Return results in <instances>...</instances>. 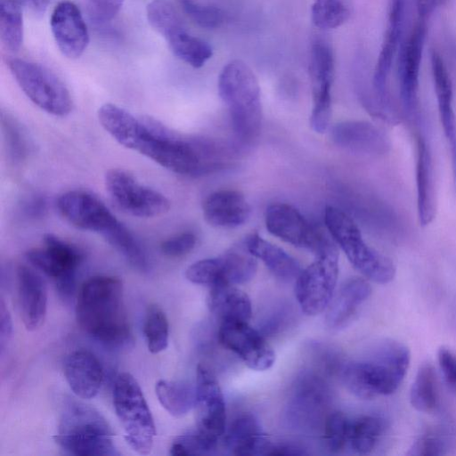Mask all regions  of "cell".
Masks as SVG:
<instances>
[{
    "label": "cell",
    "mask_w": 456,
    "mask_h": 456,
    "mask_svg": "<svg viewBox=\"0 0 456 456\" xmlns=\"http://www.w3.org/2000/svg\"><path fill=\"white\" fill-rule=\"evenodd\" d=\"M102 126L120 145L151 159L174 173L199 176L219 169L211 146L172 130L151 116L136 117L112 103L98 110Z\"/></svg>",
    "instance_id": "1"
},
{
    "label": "cell",
    "mask_w": 456,
    "mask_h": 456,
    "mask_svg": "<svg viewBox=\"0 0 456 456\" xmlns=\"http://www.w3.org/2000/svg\"><path fill=\"white\" fill-rule=\"evenodd\" d=\"M76 318L86 334L106 346H121L131 340L123 285L117 277L101 275L86 281L77 294Z\"/></svg>",
    "instance_id": "2"
},
{
    "label": "cell",
    "mask_w": 456,
    "mask_h": 456,
    "mask_svg": "<svg viewBox=\"0 0 456 456\" xmlns=\"http://www.w3.org/2000/svg\"><path fill=\"white\" fill-rule=\"evenodd\" d=\"M410 360V350L404 344L385 338L364 359L346 364L342 369V381L348 391L361 399L388 395L402 384Z\"/></svg>",
    "instance_id": "3"
},
{
    "label": "cell",
    "mask_w": 456,
    "mask_h": 456,
    "mask_svg": "<svg viewBox=\"0 0 456 456\" xmlns=\"http://www.w3.org/2000/svg\"><path fill=\"white\" fill-rule=\"evenodd\" d=\"M218 92L228 107L236 136L243 142L256 138L262 125V104L252 69L240 60L231 61L219 75Z\"/></svg>",
    "instance_id": "4"
},
{
    "label": "cell",
    "mask_w": 456,
    "mask_h": 456,
    "mask_svg": "<svg viewBox=\"0 0 456 456\" xmlns=\"http://www.w3.org/2000/svg\"><path fill=\"white\" fill-rule=\"evenodd\" d=\"M55 440L66 453L71 455L119 454L106 419L94 408L81 402L71 400L66 403Z\"/></svg>",
    "instance_id": "5"
},
{
    "label": "cell",
    "mask_w": 456,
    "mask_h": 456,
    "mask_svg": "<svg viewBox=\"0 0 456 456\" xmlns=\"http://www.w3.org/2000/svg\"><path fill=\"white\" fill-rule=\"evenodd\" d=\"M325 225L353 266L365 278L379 284L393 281L396 269L393 261L369 246L354 220L342 210L327 207Z\"/></svg>",
    "instance_id": "6"
},
{
    "label": "cell",
    "mask_w": 456,
    "mask_h": 456,
    "mask_svg": "<svg viewBox=\"0 0 456 456\" xmlns=\"http://www.w3.org/2000/svg\"><path fill=\"white\" fill-rule=\"evenodd\" d=\"M113 405L130 447L139 454L151 452L156 428L136 379L127 372L119 373L113 387Z\"/></svg>",
    "instance_id": "7"
},
{
    "label": "cell",
    "mask_w": 456,
    "mask_h": 456,
    "mask_svg": "<svg viewBox=\"0 0 456 456\" xmlns=\"http://www.w3.org/2000/svg\"><path fill=\"white\" fill-rule=\"evenodd\" d=\"M8 68L27 97L44 111L58 117L69 115L73 108L70 93L51 70L38 63L9 58Z\"/></svg>",
    "instance_id": "8"
},
{
    "label": "cell",
    "mask_w": 456,
    "mask_h": 456,
    "mask_svg": "<svg viewBox=\"0 0 456 456\" xmlns=\"http://www.w3.org/2000/svg\"><path fill=\"white\" fill-rule=\"evenodd\" d=\"M149 23L167 41L172 53L193 68L202 67L213 54L211 46L188 32L174 6L167 0H151L146 7Z\"/></svg>",
    "instance_id": "9"
},
{
    "label": "cell",
    "mask_w": 456,
    "mask_h": 456,
    "mask_svg": "<svg viewBox=\"0 0 456 456\" xmlns=\"http://www.w3.org/2000/svg\"><path fill=\"white\" fill-rule=\"evenodd\" d=\"M316 260L297 277L295 294L302 311L316 315L331 301L338 274V252L331 241L316 254Z\"/></svg>",
    "instance_id": "10"
},
{
    "label": "cell",
    "mask_w": 456,
    "mask_h": 456,
    "mask_svg": "<svg viewBox=\"0 0 456 456\" xmlns=\"http://www.w3.org/2000/svg\"><path fill=\"white\" fill-rule=\"evenodd\" d=\"M106 191L122 212L136 217H154L167 213L168 199L161 192L140 183L122 168L109 169L104 175Z\"/></svg>",
    "instance_id": "11"
},
{
    "label": "cell",
    "mask_w": 456,
    "mask_h": 456,
    "mask_svg": "<svg viewBox=\"0 0 456 456\" xmlns=\"http://www.w3.org/2000/svg\"><path fill=\"white\" fill-rule=\"evenodd\" d=\"M44 246L26 253L28 262L52 278L59 295L69 298L75 290L76 271L83 260L79 248L53 233H45Z\"/></svg>",
    "instance_id": "12"
},
{
    "label": "cell",
    "mask_w": 456,
    "mask_h": 456,
    "mask_svg": "<svg viewBox=\"0 0 456 456\" xmlns=\"http://www.w3.org/2000/svg\"><path fill=\"white\" fill-rule=\"evenodd\" d=\"M334 64L330 46L325 41L316 39L311 47L309 73L313 93L310 124L317 133H323L330 119Z\"/></svg>",
    "instance_id": "13"
},
{
    "label": "cell",
    "mask_w": 456,
    "mask_h": 456,
    "mask_svg": "<svg viewBox=\"0 0 456 456\" xmlns=\"http://www.w3.org/2000/svg\"><path fill=\"white\" fill-rule=\"evenodd\" d=\"M195 390L197 431L218 441L225 430L224 399L215 375L202 364L197 367Z\"/></svg>",
    "instance_id": "14"
},
{
    "label": "cell",
    "mask_w": 456,
    "mask_h": 456,
    "mask_svg": "<svg viewBox=\"0 0 456 456\" xmlns=\"http://www.w3.org/2000/svg\"><path fill=\"white\" fill-rule=\"evenodd\" d=\"M218 339L252 370H265L274 363V351L248 322H222L218 330Z\"/></svg>",
    "instance_id": "15"
},
{
    "label": "cell",
    "mask_w": 456,
    "mask_h": 456,
    "mask_svg": "<svg viewBox=\"0 0 456 456\" xmlns=\"http://www.w3.org/2000/svg\"><path fill=\"white\" fill-rule=\"evenodd\" d=\"M265 226L273 236L315 254L329 239L312 226L297 209L285 203L272 204L266 208Z\"/></svg>",
    "instance_id": "16"
},
{
    "label": "cell",
    "mask_w": 456,
    "mask_h": 456,
    "mask_svg": "<svg viewBox=\"0 0 456 456\" xmlns=\"http://www.w3.org/2000/svg\"><path fill=\"white\" fill-rule=\"evenodd\" d=\"M57 207L61 216L73 226L102 236L118 222L97 196L83 190L62 193L58 198Z\"/></svg>",
    "instance_id": "17"
},
{
    "label": "cell",
    "mask_w": 456,
    "mask_h": 456,
    "mask_svg": "<svg viewBox=\"0 0 456 456\" xmlns=\"http://www.w3.org/2000/svg\"><path fill=\"white\" fill-rule=\"evenodd\" d=\"M51 30L61 53L69 59L80 57L89 44V32L80 8L63 0L53 8Z\"/></svg>",
    "instance_id": "18"
},
{
    "label": "cell",
    "mask_w": 456,
    "mask_h": 456,
    "mask_svg": "<svg viewBox=\"0 0 456 456\" xmlns=\"http://www.w3.org/2000/svg\"><path fill=\"white\" fill-rule=\"evenodd\" d=\"M17 289L24 326L29 331L36 330L43 324L46 315L45 283L34 269L20 265L17 269Z\"/></svg>",
    "instance_id": "19"
},
{
    "label": "cell",
    "mask_w": 456,
    "mask_h": 456,
    "mask_svg": "<svg viewBox=\"0 0 456 456\" xmlns=\"http://www.w3.org/2000/svg\"><path fill=\"white\" fill-rule=\"evenodd\" d=\"M331 139L343 148L370 155H382L390 150L387 135L373 124L362 120L343 121L331 130Z\"/></svg>",
    "instance_id": "20"
},
{
    "label": "cell",
    "mask_w": 456,
    "mask_h": 456,
    "mask_svg": "<svg viewBox=\"0 0 456 456\" xmlns=\"http://www.w3.org/2000/svg\"><path fill=\"white\" fill-rule=\"evenodd\" d=\"M63 373L72 392L82 399L94 397L103 379V370L98 358L85 349L73 351L67 355Z\"/></svg>",
    "instance_id": "21"
},
{
    "label": "cell",
    "mask_w": 456,
    "mask_h": 456,
    "mask_svg": "<svg viewBox=\"0 0 456 456\" xmlns=\"http://www.w3.org/2000/svg\"><path fill=\"white\" fill-rule=\"evenodd\" d=\"M431 67L440 121L450 148L452 180L456 191V115L452 81L443 59L436 53L431 55Z\"/></svg>",
    "instance_id": "22"
},
{
    "label": "cell",
    "mask_w": 456,
    "mask_h": 456,
    "mask_svg": "<svg viewBox=\"0 0 456 456\" xmlns=\"http://www.w3.org/2000/svg\"><path fill=\"white\" fill-rule=\"evenodd\" d=\"M205 220L215 227L234 228L243 224L250 215L244 195L235 190H221L209 194L202 205Z\"/></svg>",
    "instance_id": "23"
},
{
    "label": "cell",
    "mask_w": 456,
    "mask_h": 456,
    "mask_svg": "<svg viewBox=\"0 0 456 456\" xmlns=\"http://www.w3.org/2000/svg\"><path fill=\"white\" fill-rule=\"evenodd\" d=\"M425 31L418 26L412 31L404 49L400 72L401 98L404 110L411 119L418 118L419 76Z\"/></svg>",
    "instance_id": "24"
},
{
    "label": "cell",
    "mask_w": 456,
    "mask_h": 456,
    "mask_svg": "<svg viewBox=\"0 0 456 456\" xmlns=\"http://www.w3.org/2000/svg\"><path fill=\"white\" fill-rule=\"evenodd\" d=\"M224 445L241 456L267 455L272 443L265 436L257 419L249 413L239 416L230 426Z\"/></svg>",
    "instance_id": "25"
},
{
    "label": "cell",
    "mask_w": 456,
    "mask_h": 456,
    "mask_svg": "<svg viewBox=\"0 0 456 456\" xmlns=\"http://www.w3.org/2000/svg\"><path fill=\"white\" fill-rule=\"evenodd\" d=\"M370 293V285L365 279L353 277L346 280L327 307V325L331 329L344 327Z\"/></svg>",
    "instance_id": "26"
},
{
    "label": "cell",
    "mask_w": 456,
    "mask_h": 456,
    "mask_svg": "<svg viewBox=\"0 0 456 456\" xmlns=\"http://www.w3.org/2000/svg\"><path fill=\"white\" fill-rule=\"evenodd\" d=\"M416 156V190L418 216L421 225H428L436 216L433 163L426 138L418 134Z\"/></svg>",
    "instance_id": "27"
},
{
    "label": "cell",
    "mask_w": 456,
    "mask_h": 456,
    "mask_svg": "<svg viewBox=\"0 0 456 456\" xmlns=\"http://www.w3.org/2000/svg\"><path fill=\"white\" fill-rule=\"evenodd\" d=\"M210 312L220 321L248 322L252 314L248 296L235 285L221 284L210 288L208 296Z\"/></svg>",
    "instance_id": "28"
},
{
    "label": "cell",
    "mask_w": 456,
    "mask_h": 456,
    "mask_svg": "<svg viewBox=\"0 0 456 456\" xmlns=\"http://www.w3.org/2000/svg\"><path fill=\"white\" fill-rule=\"evenodd\" d=\"M244 244L256 258L260 259L275 276L283 281L297 279L302 271L294 257L256 233L248 235Z\"/></svg>",
    "instance_id": "29"
},
{
    "label": "cell",
    "mask_w": 456,
    "mask_h": 456,
    "mask_svg": "<svg viewBox=\"0 0 456 456\" xmlns=\"http://www.w3.org/2000/svg\"><path fill=\"white\" fill-rule=\"evenodd\" d=\"M155 392L160 404L174 417H183L194 407L196 390L188 382L161 379L156 383Z\"/></svg>",
    "instance_id": "30"
},
{
    "label": "cell",
    "mask_w": 456,
    "mask_h": 456,
    "mask_svg": "<svg viewBox=\"0 0 456 456\" xmlns=\"http://www.w3.org/2000/svg\"><path fill=\"white\" fill-rule=\"evenodd\" d=\"M224 281L238 285L248 282L257 270L256 258L248 250L244 242L220 256Z\"/></svg>",
    "instance_id": "31"
},
{
    "label": "cell",
    "mask_w": 456,
    "mask_h": 456,
    "mask_svg": "<svg viewBox=\"0 0 456 456\" xmlns=\"http://www.w3.org/2000/svg\"><path fill=\"white\" fill-rule=\"evenodd\" d=\"M102 237L134 269L142 273L149 271L150 263L145 250L121 222L118 221Z\"/></svg>",
    "instance_id": "32"
},
{
    "label": "cell",
    "mask_w": 456,
    "mask_h": 456,
    "mask_svg": "<svg viewBox=\"0 0 456 456\" xmlns=\"http://www.w3.org/2000/svg\"><path fill=\"white\" fill-rule=\"evenodd\" d=\"M410 402L415 410L424 413L432 412L437 407L436 375L429 362L418 369L410 390Z\"/></svg>",
    "instance_id": "33"
},
{
    "label": "cell",
    "mask_w": 456,
    "mask_h": 456,
    "mask_svg": "<svg viewBox=\"0 0 456 456\" xmlns=\"http://www.w3.org/2000/svg\"><path fill=\"white\" fill-rule=\"evenodd\" d=\"M385 424L381 418L373 415L361 416L350 421L348 443L360 454L370 452L384 432Z\"/></svg>",
    "instance_id": "34"
},
{
    "label": "cell",
    "mask_w": 456,
    "mask_h": 456,
    "mask_svg": "<svg viewBox=\"0 0 456 456\" xmlns=\"http://www.w3.org/2000/svg\"><path fill=\"white\" fill-rule=\"evenodd\" d=\"M0 39L11 53L18 52L22 45V9L14 0H0Z\"/></svg>",
    "instance_id": "35"
},
{
    "label": "cell",
    "mask_w": 456,
    "mask_h": 456,
    "mask_svg": "<svg viewBox=\"0 0 456 456\" xmlns=\"http://www.w3.org/2000/svg\"><path fill=\"white\" fill-rule=\"evenodd\" d=\"M327 398L325 384L318 377L307 374L304 375L295 387L293 405L297 413H309L318 410Z\"/></svg>",
    "instance_id": "36"
},
{
    "label": "cell",
    "mask_w": 456,
    "mask_h": 456,
    "mask_svg": "<svg viewBox=\"0 0 456 456\" xmlns=\"http://www.w3.org/2000/svg\"><path fill=\"white\" fill-rule=\"evenodd\" d=\"M142 330L147 347L151 353L158 354L167 348L169 325L165 313L159 305H149Z\"/></svg>",
    "instance_id": "37"
},
{
    "label": "cell",
    "mask_w": 456,
    "mask_h": 456,
    "mask_svg": "<svg viewBox=\"0 0 456 456\" xmlns=\"http://www.w3.org/2000/svg\"><path fill=\"white\" fill-rule=\"evenodd\" d=\"M350 16V0H314L312 20L322 29L336 28Z\"/></svg>",
    "instance_id": "38"
},
{
    "label": "cell",
    "mask_w": 456,
    "mask_h": 456,
    "mask_svg": "<svg viewBox=\"0 0 456 456\" xmlns=\"http://www.w3.org/2000/svg\"><path fill=\"white\" fill-rule=\"evenodd\" d=\"M2 126L10 157L15 162L22 161L29 151V142L25 131L9 114L2 113Z\"/></svg>",
    "instance_id": "39"
},
{
    "label": "cell",
    "mask_w": 456,
    "mask_h": 456,
    "mask_svg": "<svg viewBox=\"0 0 456 456\" xmlns=\"http://www.w3.org/2000/svg\"><path fill=\"white\" fill-rule=\"evenodd\" d=\"M217 441L210 439L199 431L177 436L170 448L173 456L206 455L216 448Z\"/></svg>",
    "instance_id": "40"
},
{
    "label": "cell",
    "mask_w": 456,
    "mask_h": 456,
    "mask_svg": "<svg viewBox=\"0 0 456 456\" xmlns=\"http://www.w3.org/2000/svg\"><path fill=\"white\" fill-rule=\"evenodd\" d=\"M185 276L191 282L211 287L225 284L224 282L220 257L207 258L191 265Z\"/></svg>",
    "instance_id": "41"
},
{
    "label": "cell",
    "mask_w": 456,
    "mask_h": 456,
    "mask_svg": "<svg viewBox=\"0 0 456 456\" xmlns=\"http://www.w3.org/2000/svg\"><path fill=\"white\" fill-rule=\"evenodd\" d=\"M350 420L339 411L330 413L325 421L324 439L329 450L340 452L348 443Z\"/></svg>",
    "instance_id": "42"
},
{
    "label": "cell",
    "mask_w": 456,
    "mask_h": 456,
    "mask_svg": "<svg viewBox=\"0 0 456 456\" xmlns=\"http://www.w3.org/2000/svg\"><path fill=\"white\" fill-rule=\"evenodd\" d=\"M184 12L197 25L204 28H219L224 21V14L220 8L205 5L192 0H181Z\"/></svg>",
    "instance_id": "43"
},
{
    "label": "cell",
    "mask_w": 456,
    "mask_h": 456,
    "mask_svg": "<svg viewBox=\"0 0 456 456\" xmlns=\"http://www.w3.org/2000/svg\"><path fill=\"white\" fill-rule=\"evenodd\" d=\"M87 17L95 24L110 21L121 9L125 0H78Z\"/></svg>",
    "instance_id": "44"
},
{
    "label": "cell",
    "mask_w": 456,
    "mask_h": 456,
    "mask_svg": "<svg viewBox=\"0 0 456 456\" xmlns=\"http://www.w3.org/2000/svg\"><path fill=\"white\" fill-rule=\"evenodd\" d=\"M446 444L438 435L428 432L419 436L410 446L407 455L435 456L445 453Z\"/></svg>",
    "instance_id": "45"
},
{
    "label": "cell",
    "mask_w": 456,
    "mask_h": 456,
    "mask_svg": "<svg viewBox=\"0 0 456 456\" xmlns=\"http://www.w3.org/2000/svg\"><path fill=\"white\" fill-rule=\"evenodd\" d=\"M197 242L191 232H183L164 240L160 245L161 252L169 257H180L191 252Z\"/></svg>",
    "instance_id": "46"
},
{
    "label": "cell",
    "mask_w": 456,
    "mask_h": 456,
    "mask_svg": "<svg viewBox=\"0 0 456 456\" xmlns=\"http://www.w3.org/2000/svg\"><path fill=\"white\" fill-rule=\"evenodd\" d=\"M437 362L447 384L456 389V354L442 346L437 352Z\"/></svg>",
    "instance_id": "47"
},
{
    "label": "cell",
    "mask_w": 456,
    "mask_h": 456,
    "mask_svg": "<svg viewBox=\"0 0 456 456\" xmlns=\"http://www.w3.org/2000/svg\"><path fill=\"white\" fill-rule=\"evenodd\" d=\"M12 331V323L8 309L5 307L4 301H1L0 306V346L1 350L7 341H9Z\"/></svg>",
    "instance_id": "48"
},
{
    "label": "cell",
    "mask_w": 456,
    "mask_h": 456,
    "mask_svg": "<svg viewBox=\"0 0 456 456\" xmlns=\"http://www.w3.org/2000/svg\"><path fill=\"white\" fill-rule=\"evenodd\" d=\"M24 210L28 216L33 217L44 216L46 211L45 200L40 196H35L25 202Z\"/></svg>",
    "instance_id": "49"
},
{
    "label": "cell",
    "mask_w": 456,
    "mask_h": 456,
    "mask_svg": "<svg viewBox=\"0 0 456 456\" xmlns=\"http://www.w3.org/2000/svg\"><path fill=\"white\" fill-rule=\"evenodd\" d=\"M306 452L297 446L291 444H273L267 455L287 456V455H304Z\"/></svg>",
    "instance_id": "50"
},
{
    "label": "cell",
    "mask_w": 456,
    "mask_h": 456,
    "mask_svg": "<svg viewBox=\"0 0 456 456\" xmlns=\"http://www.w3.org/2000/svg\"><path fill=\"white\" fill-rule=\"evenodd\" d=\"M21 6L29 8L32 12L41 14L45 12L51 0H14Z\"/></svg>",
    "instance_id": "51"
},
{
    "label": "cell",
    "mask_w": 456,
    "mask_h": 456,
    "mask_svg": "<svg viewBox=\"0 0 456 456\" xmlns=\"http://www.w3.org/2000/svg\"><path fill=\"white\" fill-rule=\"evenodd\" d=\"M436 0H416L419 13L422 16L429 14L435 7Z\"/></svg>",
    "instance_id": "52"
}]
</instances>
